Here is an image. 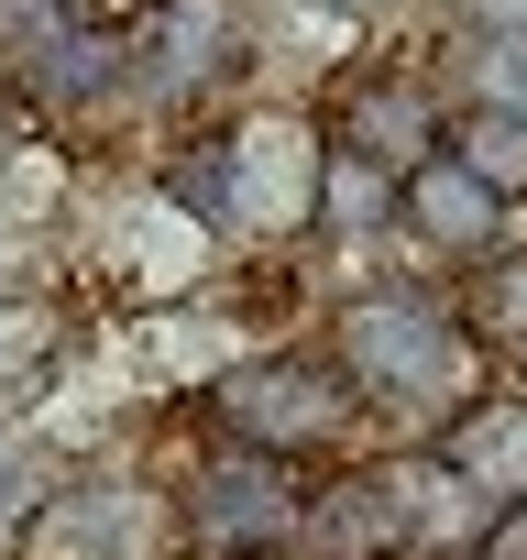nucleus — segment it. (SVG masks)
<instances>
[{"label":"nucleus","mask_w":527,"mask_h":560,"mask_svg":"<svg viewBox=\"0 0 527 560\" xmlns=\"http://www.w3.org/2000/svg\"><path fill=\"white\" fill-rule=\"evenodd\" d=\"M450 154H461L494 198L527 209V121H516V110H450Z\"/></svg>","instance_id":"nucleus-10"},{"label":"nucleus","mask_w":527,"mask_h":560,"mask_svg":"<svg viewBox=\"0 0 527 560\" xmlns=\"http://www.w3.org/2000/svg\"><path fill=\"white\" fill-rule=\"evenodd\" d=\"M209 429L231 451H276L308 472V462H341L374 418H363L352 374L330 363V341H264V352L209 374Z\"/></svg>","instance_id":"nucleus-3"},{"label":"nucleus","mask_w":527,"mask_h":560,"mask_svg":"<svg viewBox=\"0 0 527 560\" xmlns=\"http://www.w3.org/2000/svg\"><path fill=\"white\" fill-rule=\"evenodd\" d=\"M67 12H78V0H67Z\"/></svg>","instance_id":"nucleus-14"},{"label":"nucleus","mask_w":527,"mask_h":560,"mask_svg":"<svg viewBox=\"0 0 527 560\" xmlns=\"http://www.w3.org/2000/svg\"><path fill=\"white\" fill-rule=\"evenodd\" d=\"M154 538H165V505H154L143 483L78 472V483H56V494L23 505L12 560H154Z\"/></svg>","instance_id":"nucleus-7"},{"label":"nucleus","mask_w":527,"mask_h":560,"mask_svg":"<svg viewBox=\"0 0 527 560\" xmlns=\"http://www.w3.org/2000/svg\"><path fill=\"white\" fill-rule=\"evenodd\" d=\"M176 527L198 560H297V527H308V472L276 462V451H209V472L176 494Z\"/></svg>","instance_id":"nucleus-6"},{"label":"nucleus","mask_w":527,"mask_h":560,"mask_svg":"<svg viewBox=\"0 0 527 560\" xmlns=\"http://www.w3.org/2000/svg\"><path fill=\"white\" fill-rule=\"evenodd\" d=\"M483 505H527V385H494L483 407H461L440 440H429Z\"/></svg>","instance_id":"nucleus-8"},{"label":"nucleus","mask_w":527,"mask_h":560,"mask_svg":"<svg viewBox=\"0 0 527 560\" xmlns=\"http://www.w3.org/2000/svg\"><path fill=\"white\" fill-rule=\"evenodd\" d=\"M308 121L330 154L374 165V176H418L429 154H450V78H440V45H363L341 56L319 89H308Z\"/></svg>","instance_id":"nucleus-4"},{"label":"nucleus","mask_w":527,"mask_h":560,"mask_svg":"<svg viewBox=\"0 0 527 560\" xmlns=\"http://www.w3.org/2000/svg\"><path fill=\"white\" fill-rule=\"evenodd\" d=\"M440 34H527V0H440Z\"/></svg>","instance_id":"nucleus-11"},{"label":"nucleus","mask_w":527,"mask_h":560,"mask_svg":"<svg viewBox=\"0 0 527 560\" xmlns=\"http://www.w3.org/2000/svg\"><path fill=\"white\" fill-rule=\"evenodd\" d=\"M319 341L330 363L352 374L363 418H374V451H407V440H440L461 407H483L505 385V352L472 330L461 287H429V275H374V287H341L319 308Z\"/></svg>","instance_id":"nucleus-1"},{"label":"nucleus","mask_w":527,"mask_h":560,"mask_svg":"<svg viewBox=\"0 0 527 560\" xmlns=\"http://www.w3.org/2000/svg\"><path fill=\"white\" fill-rule=\"evenodd\" d=\"M385 231H396V176L330 154L319 165V242H385Z\"/></svg>","instance_id":"nucleus-9"},{"label":"nucleus","mask_w":527,"mask_h":560,"mask_svg":"<svg viewBox=\"0 0 527 560\" xmlns=\"http://www.w3.org/2000/svg\"><path fill=\"white\" fill-rule=\"evenodd\" d=\"M407 275H429V287H472V275H494L505 253H527V209L494 198L461 154H429L407 187H396V231Z\"/></svg>","instance_id":"nucleus-5"},{"label":"nucleus","mask_w":527,"mask_h":560,"mask_svg":"<svg viewBox=\"0 0 527 560\" xmlns=\"http://www.w3.org/2000/svg\"><path fill=\"white\" fill-rule=\"evenodd\" d=\"M286 12H374V0H286Z\"/></svg>","instance_id":"nucleus-13"},{"label":"nucleus","mask_w":527,"mask_h":560,"mask_svg":"<svg viewBox=\"0 0 527 560\" xmlns=\"http://www.w3.org/2000/svg\"><path fill=\"white\" fill-rule=\"evenodd\" d=\"M319 165H330V143H319L308 110L242 100L231 121L187 132L154 187L187 220H209L220 253H297V242H319Z\"/></svg>","instance_id":"nucleus-2"},{"label":"nucleus","mask_w":527,"mask_h":560,"mask_svg":"<svg viewBox=\"0 0 527 560\" xmlns=\"http://www.w3.org/2000/svg\"><path fill=\"white\" fill-rule=\"evenodd\" d=\"M472 560H527V505H494L483 538H472Z\"/></svg>","instance_id":"nucleus-12"}]
</instances>
